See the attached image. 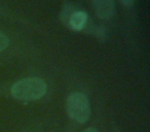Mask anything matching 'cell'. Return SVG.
Masks as SVG:
<instances>
[{
  "instance_id": "3957f363",
  "label": "cell",
  "mask_w": 150,
  "mask_h": 132,
  "mask_svg": "<svg viewBox=\"0 0 150 132\" xmlns=\"http://www.w3.org/2000/svg\"><path fill=\"white\" fill-rule=\"evenodd\" d=\"M61 21L64 26L74 31H82L86 27L88 16L86 11L77 9L72 4H67L61 11Z\"/></svg>"
},
{
  "instance_id": "7a4b0ae2",
  "label": "cell",
  "mask_w": 150,
  "mask_h": 132,
  "mask_svg": "<svg viewBox=\"0 0 150 132\" xmlns=\"http://www.w3.org/2000/svg\"><path fill=\"white\" fill-rule=\"evenodd\" d=\"M67 115L79 124L88 122L91 116V106L88 97L79 92L72 93L66 101Z\"/></svg>"
},
{
  "instance_id": "6da1fadb",
  "label": "cell",
  "mask_w": 150,
  "mask_h": 132,
  "mask_svg": "<svg viewBox=\"0 0 150 132\" xmlns=\"http://www.w3.org/2000/svg\"><path fill=\"white\" fill-rule=\"evenodd\" d=\"M47 90L45 82L39 78H28L18 81L11 86L13 97L22 102H31L44 96Z\"/></svg>"
},
{
  "instance_id": "277c9868",
  "label": "cell",
  "mask_w": 150,
  "mask_h": 132,
  "mask_svg": "<svg viewBox=\"0 0 150 132\" xmlns=\"http://www.w3.org/2000/svg\"><path fill=\"white\" fill-rule=\"evenodd\" d=\"M96 15L102 20H111L114 16V0H93Z\"/></svg>"
},
{
  "instance_id": "5b68a950",
  "label": "cell",
  "mask_w": 150,
  "mask_h": 132,
  "mask_svg": "<svg viewBox=\"0 0 150 132\" xmlns=\"http://www.w3.org/2000/svg\"><path fill=\"white\" fill-rule=\"evenodd\" d=\"M8 44H9L8 37H7L3 32L0 31V52L5 50V49L8 46Z\"/></svg>"
},
{
  "instance_id": "52a82bcc",
  "label": "cell",
  "mask_w": 150,
  "mask_h": 132,
  "mask_svg": "<svg viewBox=\"0 0 150 132\" xmlns=\"http://www.w3.org/2000/svg\"><path fill=\"white\" fill-rule=\"evenodd\" d=\"M82 132H99V131L97 129H95V128H88V129H86Z\"/></svg>"
},
{
  "instance_id": "8992f818",
  "label": "cell",
  "mask_w": 150,
  "mask_h": 132,
  "mask_svg": "<svg viewBox=\"0 0 150 132\" xmlns=\"http://www.w3.org/2000/svg\"><path fill=\"white\" fill-rule=\"evenodd\" d=\"M119 1H120L123 5H125V6H131L135 0H119Z\"/></svg>"
}]
</instances>
